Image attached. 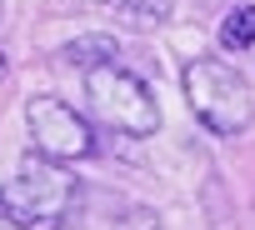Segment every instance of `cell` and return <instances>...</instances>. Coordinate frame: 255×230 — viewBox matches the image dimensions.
I'll list each match as a JSON object with an SVG mask.
<instances>
[{
    "instance_id": "7",
    "label": "cell",
    "mask_w": 255,
    "mask_h": 230,
    "mask_svg": "<svg viewBox=\"0 0 255 230\" xmlns=\"http://www.w3.org/2000/svg\"><path fill=\"white\" fill-rule=\"evenodd\" d=\"M115 55H120V45H115L110 35H80V40H70V45H65V60H75L80 70H100V65H120Z\"/></svg>"
},
{
    "instance_id": "9",
    "label": "cell",
    "mask_w": 255,
    "mask_h": 230,
    "mask_svg": "<svg viewBox=\"0 0 255 230\" xmlns=\"http://www.w3.org/2000/svg\"><path fill=\"white\" fill-rule=\"evenodd\" d=\"M0 230H25V225H15L10 215H0Z\"/></svg>"
},
{
    "instance_id": "6",
    "label": "cell",
    "mask_w": 255,
    "mask_h": 230,
    "mask_svg": "<svg viewBox=\"0 0 255 230\" xmlns=\"http://www.w3.org/2000/svg\"><path fill=\"white\" fill-rule=\"evenodd\" d=\"M110 10L130 30H155V25L170 20V0H110Z\"/></svg>"
},
{
    "instance_id": "4",
    "label": "cell",
    "mask_w": 255,
    "mask_h": 230,
    "mask_svg": "<svg viewBox=\"0 0 255 230\" xmlns=\"http://www.w3.org/2000/svg\"><path fill=\"white\" fill-rule=\"evenodd\" d=\"M25 125H30L35 155H45L55 165H75V160H90L95 155L90 120H85L75 105H65L60 95H30L25 100Z\"/></svg>"
},
{
    "instance_id": "10",
    "label": "cell",
    "mask_w": 255,
    "mask_h": 230,
    "mask_svg": "<svg viewBox=\"0 0 255 230\" xmlns=\"http://www.w3.org/2000/svg\"><path fill=\"white\" fill-rule=\"evenodd\" d=\"M50 230H75V225H70V215H65V220H55V225H50Z\"/></svg>"
},
{
    "instance_id": "2",
    "label": "cell",
    "mask_w": 255,
    "mask_h": 230,
    "mask_svg": "<svg viewBox=\"0 0 255 230\" xmlns=\"http://www.w3.org/2000/svg\"><path fill=\"white\" fill-rule=\"evenodd\" d=\"M75 195H80L75 175L30 150V155H20L10 180H0V215H10L25 230L30 225H55V220H65Z\"/></svg>"
},
{
    "instance_id": "3",
    "label": "cell",
    "mask_w": 255,
    "mask_h": 230,
    "mask_svg": "<svg viewBox=\"0 0 255 230\" xmlns=\"http://www.w3.org/2000/svg\"><path fill=\"white\" fill-rule=\"evenodd\" d=\"M85 95L95 105V115L105 125L125 130V135H155L160 130V105H155V90L125 65H100V70H85Z\"/></svg>"
},
{
    "instance_id": "11",
    "label": "cell",
    "mask_w": 255,
    "mask_h": 230,
    "mask_svg": "<svg viewBox=\"0 0 255 230\" xmlns=\"http://www.w3.org/2000/svg\"><path fill=\"white\" fill-rule=\"evenodd\" d=\"M90 5H110V0H90Z\"/></svg>"
},
{
    "instance_id": "8",
    "label": "cell",
    "mask_w": 255,
    "mask_h": 230,
    "mask_svg": "<svg viewBox=\"0 0 255 230\" xmlns=\"http://www.w3.org/2000/svg\"><path fill=\"white\" fill-rule=\"evenodd\" d=\"M5 75H10V60H5V50H0V85H5Z\"/></svg>"
},
{
    "instance_id": "1",
    "label": "cell",
    "mask_w": 255,
    "mask_h": 230,
    "mask_svg": "<svg viewBox=\"0 0 255 230\" xmlns=\"http://www.w3.org/2000/svg\"><path fill=\"white\" fill-rule=\"evenodd\" d=\"M180 85H185V105L195 110V120H200L210 135L235 140V135L250 130V120H255V95H250L245 75H240L230 60H220V55H195V60H185Z\"/></svg>"
},
{
    "instance_id": "5",
    "label": "cell",
    "mask_w": 255,
    "mask_h": 230,
    "mask_svg": "<svg viewBox=\"0 0 255 230\" xmlns=\"http://www.w3.org/2000/svg\"><path fill=\"white\" fill-rule=\"evenodd\" d=\"M215 40H220V50H230V55L255 50V5H230L225 20H220V30H215Z\"/></svg>"
}]
</instances>
